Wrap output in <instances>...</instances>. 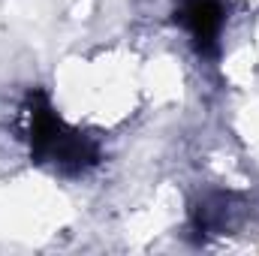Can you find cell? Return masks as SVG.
Masks as SVG:
<instances>
[{"label":"cell","mask_w":259,"mask_h":256,"mask_svg":"<svg viewBox=\"0 0 259 256\" xmlns=\"http://www.w3.org/2000/svg\"><path fill=\"white\" fill-rule=\"evenodd\" d=\"M175 21L193 36L199 55H217L226 21V0H184L175 9Z\"/></svg>","instance_id":"7a4b0ae2"},{"label":"cell","mask_w":259,"mask_h":256,"mask_svg":"<svg viewBox=\"0 0 259 256\" xmlns=\"http://www.w3.org/2000/svg\"><path fill=\"white\" fill-rule=\"evenodd\" d=\"M24 121H27L30 154L36 163H46V166L66 172V175H78V172L100 163L97 142L91 136L72 130L69 124H64L42 91L27 94Z\"/></svg>","instance_id":"6da1fadb"}]
</instances>
